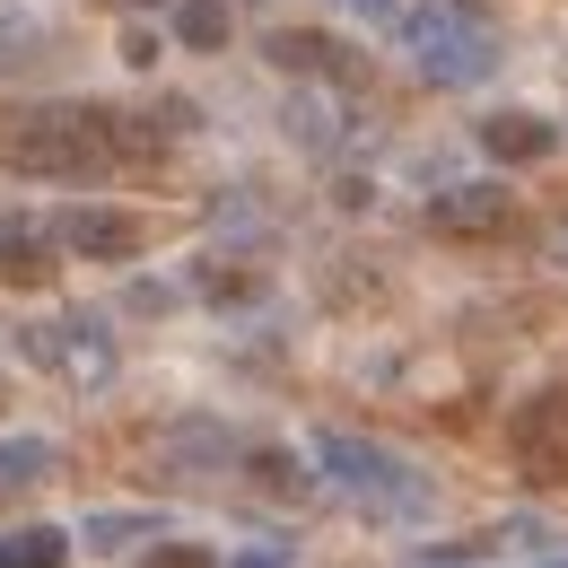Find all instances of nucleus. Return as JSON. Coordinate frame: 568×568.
Here are the masks:
<instances>
[{
	"label": "nucleus",
	"mask_w": 568,
	"mask_h": 568,
	"mask_svg": "<svg viewBox=\"0 0 568 568\" xmlns=\"http://www.w3.org/2000/svg\"><path fill=\"white\" fill-rule=\"evenodd\" d=\"M0 158L18 175H36V184H97L105 166H123V141H114V114L105 105L44 97V105L0 114Z\"/></svg>",
	"instance_id": "1"
},
{
	"label": "nucleus",
	"mask_w": 568,
	"mask_h": 568,
	"mask_svg": "<svg viewBox=\"0 0 568 568\" xmlns=\"http://www.w3.org/2000/svg\"><path fill=\"white\" fill-rule=\"evenodd\" d=\"M306 464H315V481L333 498H351L358 516H385V525H420L437 507V490H428V473L412 455H394L376 437H351V428H315Z\"/></svg>",
	"instance_id": "2"
},
{
	"label": "nucleus",
	"mask_w": 568,
	"mask_h": 568,
	"mask_svg": "<svg viewBox=\"0 0 568 568\" xmlns=\"http://www.w3.org/2000/svg\"><path fill=\"white\" fill-rule=\"evenodd\" d=\"M394 44L412 53V71L428 88H490L507 71V36L490 27L481 0H420V9H403Z\"/></svg>",
	"instance_id": "3"
},
{
	"label": "nucleus",
	"mask_w": 568,
	"mask_h": 568,
	"mask_svg": "<svg viewBox=\"0 0 568 568\" xmlns=\"http://www.w3.org/2000/svg\"><path fill=\"white\" fill-rule=\"evenodd\" d=\"M18 358L53 367L71 394H105L123 376V351H114V324L105 315H53V324H18Z\"/></svg>",
	"instance_id": "4"
},
{
	"label": "nucleus",
	"mask_w": 568,
	"mask_h": 568,
	"mask_svg": "<svg viewBox=\"0 0 568 568\" xmlns=\"http://www.w3.org/2000/svg\"><path fill=\"white\" fill-rule=\"evenodd\" d=\"M281 141L306 149V158H342L358 141V105L342 79H297L281 97Z\"/></svg>",
	"instance_id": "5"
},
{
	"label": "nucleus",
	"mask_w": 568,
	"mask_h": 568,
	"mask_svg": "<svg viewBox=\"0 0 568 568\" xmlns=\"http://www.w3.org/2000/svg\"><path fill=\"white\" fill-rule=\"evenodd\" d=\"M53 236H62L71 263H132V254L149 245V219L114 211V202H71V211L53 219Z\"/></svg>",
	"instance_id": "6"
},
{
	"label": "nucleus",
	"mask_w": 568,
	"mask_h": 568,
	"mask_svg": "<svg viewBox=\"0 0 568 568\" xmlns=\"http://www.w3.org/2000/svg\"><path fill=\"white\" fill-rule=\"evenodd\" d=\"M428 227L437 236H464V245H490V236H516V193L498 175H473V184H446L428 202Z\"/></svg>",
	"instance_id": "7"
},
{
	"label": "nucleus",
	"mask_w": 568,
	"mask_h": 568,
	"mask_svg": "<svg viewBox=\"0 0 568 568\" xmlns=\"http://www.w3.org/2000/svg\"><path fill=\"white\" fill-rule=\"evenodd\" d=\"M158 464L184 473V481H211V473H236V464H245V446H236L227 420H166L158 428Z\"/></svg>",
	"instance_id": "8"
},
{
	"label": "nucleus",
	"mask_w": 568,
	"mask_h": 568,
	"mask_svg": "<svg viewBox=\"0 0 568 568\" xmlns=\"http://www.w3.org/2000/svg\"><path fill=\"white\" fill-rule=\"evenodd\" d=\"M516 455H525V473L568 481V394H534L516 412Z\"/></svg>",
	"instance_id": "9"
},
{
	"label": "nucleus",
	"mask_w": 568,
	"mask_h": 568,
	"mask_svg": "<svg viewBox=\"0 0 568 568\" xmlns=\"http://www.w3.org/2000/svg\"><path fill=\"white\" fill-rule=\"evenodd\" d=\"M263 62H281L288 79H342V88L358 79V53L342 36H315V27H281V36L263 44Z\"/></svg>",
	"instance_id": "10"
},
{
	"label": "nucleus",
	"mask_w": 568,
	"mask_h": 568,
	"mask_svg": "<svg viewBox=\"0 0 568 568\" xmlns=\"http://www.w3.org/2000/svg\"><path fill=\"white\" fill-rule=\"evenodd\" d=\"M473 141H481V158H498V166H542V158L560 149V123H542V114H490Z\"/></svg>",
	"instance_id": "11"
},
{
	"label": "nucleus",
	"mask_w": 568,
	"mask_h": 568,
	"mask_svg": "<svg viewBox=\"0 0 568 568\" xmlns=\"http://www.w3.org/2000/svg\"><path fill=\"white\" fill-rule=\"evenodd\" d=\"M53 254H62L53 219H27V211L0 219V281H44V272H53Z\"/></svg>",
	"instance_id": "12"
},
{
	"label": "nucleus",
	"mask_w": 568,
	"mask_h": 568,
	"mask_svg": "<svg viewBox=\"0 0 568 568\" xmlns=\"http://www.w3.org/2000/svg\"><path fill=\"white\" fill-rule=\"evenodd\" d=\"M245 490L281 498V507H306L324 481H315V464H306V455H288V446H245Z\"/></svg>",
	"instance_id": "13"
},
{
	"label": "nucleus",
	"mask_w": 568,
	"mask_h": 568,
	"mask_svg": "<svg viewBox=\"0 0 568 568\" xmlns=\"http://www.w3.org/2000/svg\"><path fill=\"white\" fill-rule=\"evenodd\" d=\"M166 36H175L184 53H227L236 9H227V0H166Z\"/></svg>",
	"instance_id": "14"
},
{
	"label": "nucleus",
	"mask_w": 568,
	"mask_h": 568,
	"mask_svg": "<svg viewBox=\"0 0 568 568\" xmlns=\"http://www.w3.org/2000/svg\"><path fill=\"white\" fill-rule=\"evenodd\" d=\"M166 534V516L158 507H97L88 525H79V542L88 551H123V542H158Z\"/></svg>",
	"instance_id": "15"
},
{
	"label": "nucleus",
	"mask_w": 568,
	"mask_h": 568,
	"mask_svg": "<svg viewBox=\"0 0 568 568\" xmlns=\"http://www.w3.org/2000/svg\"><path fill=\"white\" fill-rule=\"evenodd\" d=\"M79 534L62 525H18V534H0V568H71Z\"/></svg>",
	"instance_id": "16"
},
{
	"label": "nucleus",
	"mask_w": 568,
	"mask_h": 568,
	"mask_svg": "<svg viewBox=\"0 0 568 568\" xmlns=\"http://www.w3.org/2000/svg\"><path fill=\"white\" fill-rule=\"evenodd\" d=\"M36 481H53V437H0V498H18V490H36Z\"/></svg>",
	"instance_id": "17"
},
{
	"label": "nucleus",
	"mask_w": 568,
	"mask_h": 568,
	"mask_svg": "<svg viewBox=\"0 0 568 568\" xmlns=\"http://www.w3.org/2000/svg\"><path fill=\"white\" fill-rule=\"evenodd\" d=\"M36 53H44V18L36 9H0V79L27 71Z\"/></svg>",
	"instance_id": "18"
},
{
	"label": "nucleus",
	"mask_w": 568,
	"mask_h": 568,
	"mask_svg": "<svg viewBox=\"0 0 568 568\" xmlns=\"http://www.w3.org/2000/svg\"><path fill=\"white\" fill-rule=\"evenodd\" d=\"M193 288L202 297H219V306H236V297H254V272H236V254H202V272H193Z\"/></svg>",
	"instance_id": "19"
},
{
	"label": "nucleus",
	"mask_w": 568,
	"mask_h": 568,
	"mask_svg": "<svg viewBox=\"0 0 568 568\" xmlns=\"http://www.w3.org/2000/svg\"><path fill=\"white\" fill-rule=\"evenodd\" d=\"M141 568H219V560H211V542H166V534H158V551H149Z\"/></svg>",
	"instance_id": "20"
},
{
	"label": "nucleus",
	"mask_w": 568,
	"mask_h": 568,
	"mask_svg": "<svg viewBox=\"0 0 568 568\" xmlns=\"http://www.w3.org/2000/svg\"><path fill=\"white\" fill-rule=\"evenodd\" d=\"M333 9H351V18H367V27H394V18H403V0H333Z\"/></svg>",
	"instance_id": "21"
},
{
	"label": "nucleus",
	"mask_w": 568,
	"mask_h": 568,
	"mask_svg": "<svg viewBox=\"0 0 568 568\" xmlns=\"http://www.w3.org/2000/svg\"><path fill=\"white\" fill-rule=\"evenodd\" d=\"M158 53H166V44H158V36H149V27H132V36H123V62H132V71H149V62H158Z\"/></svg>",
	"instance_id": "22"
},
{
	"label": "nucleus",
	"mask_w": 568,
	"mask_h": 568,
	"mask_svg": "<svg viewBox=\"0 0 568 568\" xmlns=\"http://www.w3.org/2000/svg\"><path fill=\"white\" fill-rule=\"evenodd\" d=\"M227 568H288V551H272V542H263V551H236Z\"/></svg>",
	"instance_id": "23"
},
{
	"label": "nucleus",
	"mask_w": 568,
	"mask_h": 568,
	"mask_svg": "<svg viewBox=\"0 0 568 568\" xmlns=\"http://www.w3.org/2000/svg\"><path fill=\"white\" fill-rule=\"evenodd\" d=\"M551 263H560V272H568V219H560V227H551Z\"/></svg>",
	"instance_id": "24"
},
{
	"label": "nucleus",
	"mask_w": 568,
	"mask_h": 568,
	"mask_svg": "<svg viewBox=\"0 0 568 568\" xmlns=\"http://www.w3.org/2000/svg\"><path fill=\"white\" fill-rule=\"evenodd\" d=\"M114 9H158V0H114Z\"/></svg>",
	"instance_id": "25"
},
{
	"label": "nucleus",
	"mask_w": 568,
	"mask_h": 568,
	"mask_svg": "<svg viewBox=\"0 0 568 568\" xmlns=\"http://www.w3.org/2000/svg\"><path fill=\"white\" fill-rule=\"evenodd\" d=\"M560 568H568V560H560Z\"/></svg>",
	"instance_id": "26"
}]
</instances>
